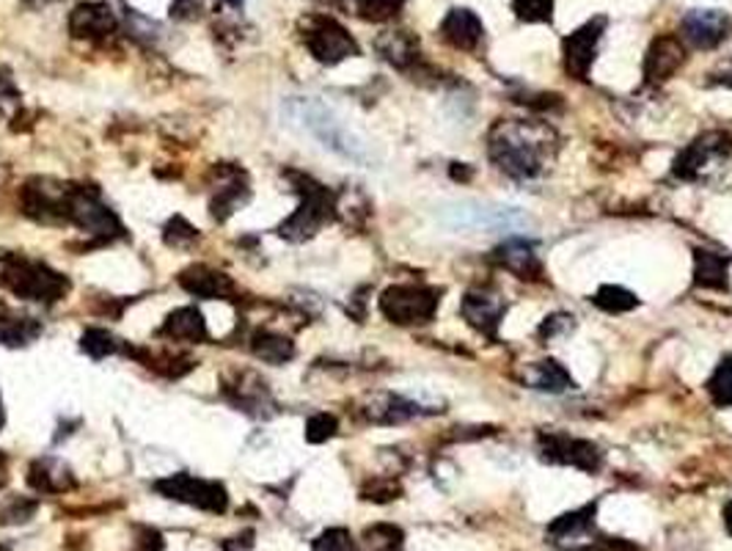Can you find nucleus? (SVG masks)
I'll use <instances>...</instances> for the list:
<instances>
[{"instance_id":"obj_1","label":"nucleus","mask_w":732,"mask_h":551,"mask_svg":"<svg viewBox=\"0 0 732 551\" xmlns=\"http://www.w3.org/2000/svg\"><path fill=\"white\" fill-rule=\"evenodd\" d=\"M556 136L543 121H498L487 132V157L512 179H534L543 174L545 157Z\"/></svg>"},{"instance_id":"obj_2","label":"nucleus","mask_w":732,"mask_h":551,"mask_svg":"<svg viewBox=\"0 0 732 551\" xmlns=\"http://www.w3.org/2000/svg\"><path fill=\"white\" fill-rule=\"evenodd\" d=\"M286 116L292 121H298L304 130H309L328 150L339 152V155L350 157V161H364V150H361L358 141L317 99H292V103H286Z\"/></svg>"},{"instance_id":"obj_3","label":"nucleus","mask_w":732,"mask_h":551,"mask_svg":"<svg viewBox=\"0 0 732 551\" xmlns=\"http://www.w3.org/2000/svg\"><path fill=\"white\" fill-rule=\"evenodd\" d=\"M298 190L300 196H304V201H300L298 210L279 226V235L292 243L315 237L317 232L333 219V213H337V196H333L326 185L315 183V179L309 177H300Z\"/></svg>"},{"instance_id":"obj_4","label":"nucleus","mask_w":732,"mask_h":551,"mask_svg":"<svg viewBox=\"0 0 732 551\" xmlns=\"http://www.w3.org/2000/svg\"><path fill=\"white\" fill-rule=\"evenodd\" d=\"M732 155V136L727 130H708L697 136L681 155L675 157L672 174L683 183L708 179L716 168L724 166Z\"/></svg>"},{"instance_id":"obj_5","label":"nucleus","mask_w":732,"mask_h":551,"mask_svg":"<svg viewBox=\"0 0 732 551\" xmlns=\"http://www.w3.org/2000/svg\"><path fill=\"white\" fill-rule=\"evenodd\" d=\"M438 290L427 284H394L380 295V312L394 326H424L438 312Z\"/></svg>"},{"instance_id":"obj_6","label":"nucleus","mask_w":732,"mask_h":551,"mask_svg":"<svg viewBox=\"0 0 732 551\" xmlns=\"http://www.w3.org/2000/svg\"><path fill=\"white\" fill-rule=\"evenodd\" d=\"M155 491L166 496V500L185 502V505L210 513H224L226 505H229V496H226V489L221 482L201 480V477L185 474V471L157 480Z\"/></svg>"},{"instance_id":"obj_7","label":"nucleus","mask_w":732,"mask_h":551,"mask_svg":"<svg viewBox=\"0 0 732 551\" xmlns=\"http://www.w3.org/2000/svg\"><path fill=\"white\" fill-rule=\"evenodd\" d=\"M306 47H309L311 56L320 63H342L344 58L358 56L361 47L353 36L347 34L344 25H339L331 17H309L306 20V34H304Z\"/></svg>"},{"instance_id":"obj_8","label":"nucleus","mask_w":732,"mask_h":551,"mask_svg":"<svg viewBox=\"0 0 732 551\" xmlns=\"http://www.w3.org/2000/svg\"><path fill=\"white\" fill-rule=\"evenodd\" d=\"M454 230H476V232H516L529 224L527 215L516 207H491V204H458L449 207L444 215Z\"/></svg>"},{"instance_id":"obj_9","label":"nucleus","mask_w":732,"mask_h":551,"mask_svg":"<svg viewBox=\"0 0 732 551\" xmlns=\"http://www.w3.org/2000/svg\"><path fill=\"white\" fill-rule=\"evenodd\" d=\"M7 282L20 298L47 301V304L63 298L69 290V282L61 273H56V270L39 262H14L7 270Z\"/></svg>"},{"instance_id":"obj_10","label":"nucleus","mask_w":732,"mask_h":551,"mask_svg":"<svg viewBox=\"0 0 732 551\" xmlns=\"http://www.w3.org/2000/svg\"><path fill=\"white\" fill-rule=\"evenodd\" d=\"M540 458L545 464L556 466H572V469H581L587 474H595L603 466L601 449L595 447L587 438H572L567 433H540Z\"/></svg>"},{"instance_id":"obj_11","label":"nucleus","mask_w":732,"mask_h":551,"mask_svg":"<svg viewBox=\"0 0 732 551\" xmlns=\"http://www.w3.org/2000/svg\"><path fill=\"white\" fill-rule=\"evenodd\" d=\"M603 28H606V17H592L590 23H583L581 28H576L570 36H565V42H562L565 72L572 78V81H590Z\"/></svg>"},{"instance_id":"obj_12","label":"nucleus","mask_w":732,"mask_h":551,"mask_svg":"<svg viewBox=\"0 0 732 551\" xmlns=\"http://www.w3.org/2000/svg\"><path fill=\"white\" fill-rule=\"evenodd\" d=\"M732 34V17L721 9H692L681 23L683 45L694 50H716Z\"/></svg>"},{"instance_id":"obj_13","label":"nucleus","mask_w":732,"mask_h":551,"mask_svg":"<svg viewBox=\"0 0 732 551\" xmlns=\"http://www.w3.org/2000/svg\"><path fill=\"white\" fill-rule=\"evenodd\" d=\"M67 219L75 221L81 230L92 232V235H119L121 224L114 213H110L108 207L97 199L88 190L78 188L69 190L67 196Z\"/></svg>"},{"instance_id":"obj_14","label":"nucleus","mask_w":732,"mask_h":551,"mask_svg":"<svg viewBox=\"0 0 732 551\" xmlns=\"http://www.w3.org/2000/svg\"><path fill=\"white\" fill-rule=\"evenodd\" d=\"M688 50L683 45L681 36L661 34L650 42L645 52V63H641V75L647 83H664L675 75L677 69L686 63Z\"/></svg>"},{"instance_id":"obj_15","label":"nucleus","mask_w":732,"mask_h":551,"mask_svg":"<svg viewBox=\"0 0 732 551\" xmlns=\"http://www.w3.org/2000/svg\"><path fill=\"white\" fill-rule=\"evenodd\" d=\"M507 309V301L498 293H493V290H469L463 295V304H460L465 323L474 326L480 333H485V337H496Z\"/></svg>"},{"instance_id":"obj_16","label":"nucleus","mask_w":732,"mask_h":551,"mask_svg":"<svg viewBox=\"0 0 732 551\" xmlns=\"http://www.w3.org/2000/svg\"><path fill=\"white\" fill-rule=\"evenodd\" d=\"M595 516H598V502L578 507V511L565 513V516L554 518L548 524V540L554 546H559L562 551H576L578 546H583L587 540L595 535Z\"/></svg>"},{"instance_id":"obj_17","label":"nucleus","mask_w":732,"mask_h":551,"mask_svg":"<svg viewBox=\"0 0 732 551\" xmlns=\"http://www.w3.org/2000/svg\"><path fill=\"white\" fill-rule=\"evenodd\" d=\"M491 262L496 265V268L507 270V273L518 276L523 282H538V279H543V265H540L538 251H534L532 243L523 241V237H509V241H504L501 246L491 254Z\"/></svg>"},{"instance_id":"obj_18","label":"nucleus","mask_w":732,"mask_h":551,"mask_svg":"<svg viewBox=\"0 0 732 551\" xmlns=\"http://www.w3.org/2000/svg\"><path fill=\"white\" fill-rule=\"evenodd\" d=\"M441 36L447 45L458 47L463 52H474L485 39L482 20L471 9H452L441 23Z\"/></svg>"},{"instance_id":"obj_19","label":"nucleus","mask_w":732,"mask_h":551,"mask_svg":"<svg viewBox=\"0 0 732 551\" xmlns=\"http://www.w3.org/2000/svg\"><path fill=\"white\" fill-rule=\"evenodd\" d=\"M116 14L105 3H81L69 17V31L78 39H99L116 31Z\"/></svg>"},{"instance_id":"obj_20","label":"nucleus","mask_w":732,"mask_h":551,"mask_svg":"<svg viewBox=\"0 0 732 551\" xmlns=\"http://www.w3.org/2000/svg\"><path fill=\"white\" fill-rule=\"evenodd\" d=\"M730 254L708 251V248H694V284L703 290H719L727 293L730 290Z\"/></svg>"},{"instance_id":"obj_21","label":"nucleus","mask_w":732,"mask_h":551,"mask_svg":"<svg viewBox=\"0 0 732 551\" xmlns=\"http://www.w3.org/2000/svg\"><path fill=\"white\" fill-rule=\"evenodd\" d=\"M179 284L188 290L196 298H229L235 293V282L229 276L221 273V270H212L199 265V268H190L179 276Z\"/></svg>"},{"instance_id":"obj_22","label":"nucleus","mask_w":732,"mask_h":551,"mask_svg":"<svg viewBox=\"0 0 732 551\" xmlns=\"http://www.w3.org/2000/svg\"><path fill=\"white\" fill-rule=\"evenodd\" d=\"M521 380L529 389L548 391V395H562V391L572 389V378L565 367H562L556 359H545V362L527 364V370L521 373Z\"/></svg>"},{"instance_id":"obj_23","label":"nucleus","mask_w":732,"mask_h":551,"mask_svg":"<svg viewBox=\"0 0 732 551\" xmlns=\"http://www.w3.org/2000/svg\"><path fill=\"white\" fill-rule=\"evenodd\" d=\"M375 47H378L380 56H383L386 61L397 69L416 67L418 56H422V50H418V39L411 34V31H386L383 36H378Z\"/></svg>"},{"instance_id":"obj_24","label":"nucleus","mask_w":732,"mask_h":551,"mask_svg":"<svg viewBox=\"0 0 732 551\" xmlns=\"http://www.w3.org/2000/svg\"><path fill=\"white\" fill-rule=\"evenodd\" d=\"M28 482L36 491H42V494H63V491H69L75 485L69 466H63L61 460L56 458L36 460V464L31 466Z\"/></svg>"},{"instance_id":"obj_25","label":"nucleus","mask_w":732,"mask_h":551,"mask_svg":"<svg viewBox=\"0 0 732 551\" xmlns=\"http://www.w3.org/2000/svg\"><path fill=\"white\" fill-rule=\"evenodd\" d=\"M418 413H424V408L400 395H380L373 406L366 408V417L378 425H400V422L413 420Z\"/></svg>"},{"instance_id":"obj_26","label":"nucleus","mask_w":732,"mask_h":551,"mask_svg":"<svg viewBox=\"0 0 732 551\" xmlns=\"http://www.w3.org/2000/svg\"><path fill=\"white\" fill-rule=\"evenodd\" d=\"M163 337L177 339V342H201L206 339L204 317L196 306H182L174 315H168L166 326H163Z\"/></svg>"},{"instance_id":"obj_27","label":"nucleus","mask_w":732,"mask_h":551,"mask_svg":"<svg viewBox=\"0 0 732 551\" xmlns=\"http://www.w3.org/2000/svg\"><path fill=\"white\" fill-rule=\"evenodd\" d=\"M251 351L253 356L268 364H284L295 356V344L286 337H281V333L257 331L251 339Z\"/></svg>"},{"instance_id":"obj_28","label":"nucleus","mask_w":732,"mask_h":551,"mask_svg":"<svg viewBox=\"0 0 732 551\" xmlns=\"http://www.w3.org/2000/svg\"><path fill=\"white\" fill-rule=\"evenodd\" d=\"M39 323H34L31 317H12L0 306V342L28 344L39 337Z\"/></svg>"},{"instance_id":"obj_29","label":"nucleus","mask_w":732,"mask_h":551,"mask_svg":"<svg viewBox=\"0 0 732 551\" xmlns=\"http://www.w3.org/2000/svg\"><path fill=\"white\" fill-rule=\"evenodd\" d=\"M592 304L598 309L609 312V315H625V312H634L639 306V298L636 293H630L628 288H619V284H603L601 290L595 293Z\"/></svg>"},{"instance_id":"obj_30","label":"nucleus","mask_w":732,"mask_h":551,"mask_svg":"<svg viewBox=\"0 0 732 551\" xmlns=\"http://www.w3.org/2000/svg\"><path fill=\"white\" fill-rule=\"evenodd\" d=\"M364 551H402L405 549V532L394 524H375L361 538Z\"/></svg>"},{"instance_id":"obj_31","label":"nucleus","mask_w":732,"mask_h":551,"mask_svg":"<svg viewBox=\"0 0 732 551\" xmlns=\"http://www.w3.org/2000/svg\"><path fill=\"white\" fill-rule=\"evenodd\" d=\"M405 0H350L355 17L366 20V23H389L402 12Z\"/></svg>"},{"instance_id":"obj_32","label":"nucleus","mask_w":732,"mask_h":551,"mask_svg":"<svg viewBox=\"0 0 732 551\" xmlns=\"http://www.w3.org/2000/svg\"><path fill=\"white\" fill-rule=\"evenodd\" d=\"M708 395L719 408H732V356H724L716 364L708 380Z\"/></svg>"},{"instance_id":"obj_33","label":"nucleus","mask_w":732,"mask_h":551,"mask_svg":"<svg viewBox=\"0 0 732 551\" xmlns=\"http://www.w3.org/2000/svg\"><path fill=\"white\" fill-rule=\"evenodd\" d=\"M512 12L523 23H551V17H554V0H516Z\"/></svg>"},{"instance_id":"obj_34","label":"nucleus","mask_w":732,"mask_h":551,"mask_svg":"<svg viewBox=\"0 0 732 551\" xmlns=\"http://www.w3.org/2000/svg\"><path fill=\"white\" fill-rule=\"evenodd\" d=\"M81 348L92 359H105V356H110V353H116V348H119V344H116V339L110 337L108 331H103V328H92V331L83 333Z\"/></svg>"},{"instance_id":"obj_35","label":"nucleus","mask_w":732,"mask_h":551,"mask_svg":"<svg viewBox=\"0 0 732 551\" xmlns=\"http://www.w3.org/2000/svg\"><path fill=\"white\" fill-rule=\"evenodd\" d=\"M311 551H358V546H355L353 535H350L347 529L333 527L326 529V532L315 540V549Z\"/></svg>"},{"instance_id":"obj_36","label":"nucleus","mask_w":732,"mask_h":551,"mask_svg":"<svg viewBox=\"0 0 732 551\" xmlns=\"http://www.w3.org/2000/svg\"><path fill=\"white\" fill-rule=\"evenodd\" d=\"M337 417H331V413H317V417H311L309 425H306V442L309 444H322L328 442V438L337 436Z\"/></svg>"},{"instance_id":"obj_37","label":"nucleus","mask_w":732,"mask_h":551,"mask_svg":"<svg viewBox=\"0 0 732 551\" xmlns=\"http://www.w3.org/2000/svg\"><path fill=\"white\" fill-rule=\"evenodd\" d=\"M576 551H641L639 546H634L630 540L623 538H609V535H592L583 546H578Z\"/></svg>"},{"instance_id":"obj_38","label":"nucleus","mask_w":732,"mask_h":551,"mask_svg":"<svg viewBox=\"0 0 732 551\" xmlns=\"http://www.w3.org/2000/svg\"><path fill=\"white\" fill-rule=\"evenodd\" d=\"M572 326H576V323H572V317L565 315V312H559V315L545 317V323L540 326L538 333H540V339H545V342H548V339L567 337V333L572 331Z\"/></svg>"},{"instance_id":"obj_39","label":"nucleus","mask_w":732,"mask_h":551,"mask_svg":"<svg viewBox=\"0 0 732 551\" xmlns=\"http://www.w3.org/2000/svg\"><path fill=\"white\" fill-rule=\"evenodd\" d=\"M196 237H199V232H196L185 219H174L166 230L168 246H177V248L188 246V243H193Z\"/></svg>"},{"instance_id":"obj_40","label":"nucleus","mask_w":732,"mask_h":551,"mask_svg":"<svg viewBox=\"0 0 732 551\" xmlns=\"http://www.w3.org/2000/svg\"><path fill=\"white\" fill-rule=\"evenodd\" d=\"M400 496V485L397 482H373L364 489V500L369 502H391Z\"/></svg>"},{"instance_id":"obj_41","label":"nucleus","mask_w":732,"mask_h":551,"mask_svg":"<svg viewBox=\"0 0 732 551\" xmlns=\"http://www.w3.org/2000/svg\"><path fill=\"white\" fill-rule=\"evenodd\" d=\"M201 12V0H174L172 17L174 20H193Z\"/></svg>"},{"instance_id":"obj_42","label":"nucleus","mask_w":732,"mask_h":551,"mask_svg":"<svg viewBox=\"0 0 732 551\" xmlns=\"http://www.w3.org/2000/svg\"><path fill=\"white\" fill-rule=\"evenodd\" d=\"M708 83H710V86L732 89V61L719 63V67H716L713 72H710V75H708Z\"/></svg>"},{"instance_id":"obj_43","label":"nucleus","mask_w":732,"mask_h":551,"mask_svg":"<svg viewBox=\"0 0 732 551\" xmlns=\"http://www.w3.org/2000/svg\"><path fill=\"white\" fill-rule=\"evenodd\" d=\"M138 551H163V538L155 529H141V540H138Z\"/></svg>"},{"instance_id":"obj_44","label":"nucleus","mask_w":732,"mask_h":551,"mask_svg":"<svg viewBox=\"0 0 732 551\" xmlns=\"http://www.w3.org/2000/svg\"><path fill=\"white\" fill-rule=\"evenodd\" d=\"M224 551H253V532L248 529V532L237 535V538H229L224 543Z\"/></svg>"},{"instance_id":"obj_45","label":"nucleus","mask_w":732,"mask_h":551,"mask_svg":"<svg viewBox=\"0 0 732 551\" xmlns=\"http://www.w3.org/2000/svg\"><path fill=\"white\" fill-rule=\"evenodd\" d=\"M7 480H9V469H7V458H3V455H0V489H3V485H7Z\"/></svg>"},{"instance_id":"obj_46","label":"nucleus","mask_w":732,"mask_h":551,"mask_svg":"<svg viewBox=\"0 0 732 551\" xmlns=\"http://www.w3.org/2000/svg\"><path fill=\"white\" fill-rule=\"evenodd\" d=\"M724 527H727V532L732 535V500L724 505Z\"/></svg>"},{"instance_id":"obj_47","label":"nucleus","mask_w":732,"mask_h":551,"mask_svg":"<svg viewBox=\"0 0 732 551\" xmlns=\"http://www.w3.org/2000/svg\"><path fill=\"white\" fill-rule=\"evenodd\" d=\"M226 7H232V9H240L243 3H246V0H224Z\"/></svg>"},{"instance_id":"obj_48","label":"nucleus","mask_w":732,"mask_h":551,"mask_svg":"<svg viewBox=\"0 0 732 551\" xmlns=\"http://www.w3.org/2000/svg\"><path fill=\"white\" fill-rule=\"evenodd\" d=\"M3 420H7V417H3V397H0V427H3Z\"/></svg>"},{"instance_id":"obj_49","label":"nucleus","mask_w":732,"mask_h":551,"mask_svg":"<svg viewBox=\"0 0 732 551\" xmlns=\"http://www.w3.org/2000/svg\"><path fill=\"white\" fill-rule=\"evenodd\" d=\"M0 551H9V546H0Z\"/></svg>"}]
</instances>
